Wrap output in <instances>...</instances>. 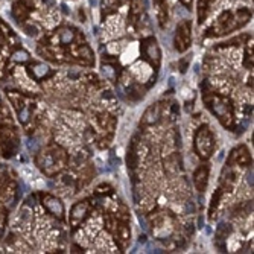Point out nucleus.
I'll use <instances>...</instances> for the list:
<instances>
[{
  "label": "nucleus",
  "mask_w": 254,
  "mask_h": 254,
  "mask_svg": "<svg viewBox=\"0 0 254 254\" xmlns=\"http://www.w3.org/2000/svg\"><path fill=\"white\" fill-rule=\"evenodd\" d=\"M213 146H215V142H213V135H212L210 129L207 127L199 128V131L195 137V148H196L198 154L202 158H209L213 152Z\"/></svg>",
  "instance_id": "f257e3e1"
},
{
  "label": "nucleus",
  "mask_w": 254,
  "mask_h": 254,
  "mask_svg": "<svg viewBox=\"0 0 254 254\" xmlns=\"http://www.w3.org/2000/svg\"><path fill=\"white\" fill-rule=\"evenodd\" d=\"M190 43H192V26L190 21L184 20L178 25L175 32V49L178 52H184L190 48Z\"/></svg>",
  "instance_id": "f03ea898"
},
{
  "label": "nucleus",
  "mask_w": 254,
  "mask_h": 254,
  "mask_svg": "<svg viewBox=\"0 0 254 254\" xmlns=\"http://www.w3.org/2000/svg\"><path fill=\"white\" fill-rule=\"evenodd\" d=\"M142 49H143V54L145 57L152 61L155 64V67L160 64V49H158V46H157V41L155 38L149 37L146 40H143V44H142Z\"/></svg>",
  "instance_id": "7ed1b4c3"
},
{
  "label": "nucleus",
  "mask_w": 254,
  "mask_h": 254,
  "mask_svg": "<svg viewBox=\"0 0 254 254\" xmlns=\"http://www.w3.org/2000/svg\"><path fill=\"white\" fill-rule=\"evenodd\" d=\"M193 183L196 186L198 192H204L207 188V183H209V166L207 165H201L195 174H193Z\"/></svg>",
  "instance_id": "20e7f679"
},
{
  "label": "nucleus",
  "mask_w": 254,
  "mask_h": 254,
  "mask_svg": "<svg viewBox=\"0 0 254 254\" xmlns=\"http://www.w3.org/2000/svg\"><path fill=\"white\" fill-rule=\"evenodd\" d=\"M154 6H155V14H157L160 26L165 28L166 23H168V5H166V0H154Z\"/></svg>",
  "instance_id": "39448f33"
},
{
  "label": "nucleus",
  "mask_w": 254,
  "mask_h": 254,
  "mask_svg": "<svg viewBox=\"0 0 254 254\" xmlns=\"http://www.w3.org/2000/svg\"><path fill=\"white\" fill-rule=\"evenodd\" d=\"M119 3H121V0H102V14L107 15L113 11H116Z\"/></svg>",
  "instance_id": "423d86ee"
},
{
  "label": "nucleus",
  "mask_w": 254,
  "mask_h": 254,
  "mask_svg": "<svg viewBox=\"0 0 254 254\" xmlns=\"http://www.w3.org/2000/svg\"><path fill=\"white\" fill-rule=\"evenodd\" d=\"M181 2H183V5H186V6H190L192 0H181Z\"/></svg>",
  "instance_id": "0eeeda50"
}]
</instances>
